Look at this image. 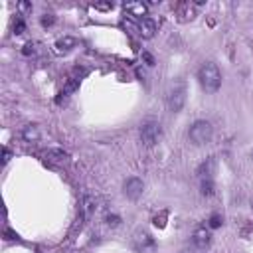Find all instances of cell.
<instances>
[{"label": "cell", "instance_id": "5bb4252c", "mask_svg": "<svg viewBox=\"0 0 253 253\" xmlns=\"http://www.w3.org/2000/svg\"><path fill=\"white\" fill-rule=\"evenodd\" d=\"M46 158L50 160V162H56V164H63V162H67V152L65 150H61V148H52V150H48V154H46Z\"/></svg>", "mask_w": 253, "mask_h": 253}, {"label": "cell", "instance_id": "7402d4cb", "mask_svg": "<svg viewBox=\"0 0 253 253\" xmlns=\"http://www.w3.org/2000/svg\"><path fill=\"white\" fill-rule=\"evenodd\" d=\"M22 52H24V56H30V54H34V44H26Z\"/></svg>", "mask_w": 253, "mask_h": 253}, {"label": "cell", "instance_id": "ffe728a7", "mask_svg": "<svg viewBox=\"0 0 253 253\" xmlns=\"http://www.w3.org/2000/svg\"><path fill=\"white\" fill-rule=\"evenodd\" d=\"M105 222H107L109 225H119V224H121V218H119V216H107Z\"/></svg>", "mask_w": 253, "mask_h": 253}, {"label": "cell", "instance_id": "3957f363", "mask_svg": "<svg viewBox=\"0 0 253 253\" xmlns=\"http://www.w3.org/2000/svg\"><path fill=\"white\" fill-rule=\"evenodd\" d=\"M188 137H190V141L196 144V146H202V144H208L210 141H212V137H214V127L208 123V121H196V123H192V127H190V131H188Z\"/></svg>", "mask_w": 253, "mask_h": 253}, {"label": "cell", "instance_id": "d4e9b609", "mask_svg": "<svg viewBox=\"0 0 253 253\" xmlns=\"http://www.w3.org/2000/svg\"><path fill=\"white\" fill-rule=\"evenodd\" d=\"M32 6L28 4V2H20V10H30Z\"/></svg>", "mask_w": 253, "mask_h": 253}, {"label": "cell", "instance_id": "2e32d148", "mask_svg": "<svg viewBox=\"0 0 253 253\" xmlns=\"http://www.w3.org/2000/svg\"><path fill=\"white\" fill-rule=\"evenodd\" d=\"M200 192H202V196H214V192H216L214 182H212V180H202V184H200Z\"/></svg>", "mask_w": 253, "mask_h": 253}, {"label": "cell", "instance_id": "52a82bcc", "mask_svg": "<svg viewBox=\"0 0 253 253\" xmlns=\"http://www.w3.org/2000/svg\"><path fill=\"white\" fill-rule=\"evenodd\" d=\"M125 12H127L131 18L144 20L146 14H148V6H146L144 2H141V0H137V2H127V4H125Z\"/></svg>", "mask_w": 253, "mask_h": 253}, {"label": "cell", "instance_id": "603a6c76", "mask_svg": "<svg viewBox=\"0 0 253 253\" xmlns=\"http://www.w3.org/2000/svg\"><path fill=\"white\" fill-rule=\"evenodd\" d=\"M142 57H144V59H146V63H148V65H154V57H152V56H150V54H144V56H142Z\"/></svg>", "mask_w": 253, "mask_h": 253}, {"label": "cell", "instance_id": "6da1fadb", "mask_svg": "<svg viewBox=\"0 0 253 253\" xmlns=\"http://www.w3.org/2000/svg\"><path fill=\"white\" fill-rule=\"evenodd\" d=\"M198 81H200V85L204 91L208 93H216L222 85V71L216 63L212 61H206L200 69H198Z\"/></svg>", "mask_w": 253, "mask_h": 253}, {"label": "cell", "instance_id": "ba28073f", "mask_svg": "<svg viewBox=\"0 0 253 253\" xmlns=\"http://www.w3.org/2000/svg\"><path fill=\"white\" fill-rule=\"evenodd\" d=\"M192 241H194V245L200 247V249L208 247L210 241H212V231H210V227H206V225L196 227V229H194V235H192Z\"/></svg>", "mask_w": 253, "mask_h": 253}, {"label": "cell", "instance_id": "44dd1931", "mask_svg": "<svg viewBox=\"0 0 253 253\" xmlns=\"http://www.w3.org/2000/svg\"><path fill=\"white\" fill-rule=\"evenodd\" d=\"M95 8H97V10H111L113 4H111V2H99V4H95Z\"/></svg>", "mask_w": 253, "mask_h": 253}, {"label": "cell", "instance_id": "7c38bea8", "mask_svg": "<svg viewBox=\"0 0 253 253\" xmlns=\"http://www.w3.org/2000/svg\"><path fill=\"white\" fill-rule=\"evenodd\" d=\"M178 16L182 22H188V20H194L196 18V4H190V2H182L178 6Z\"/></svg>", "mask_w": 253, "mask_h": 253}, {"label": "cell", "instance_id": "ac0fdd59", "mask_svg": "<svg viewBox=\"0 0 253 253\" xmlns=\"http://www.w3.org/2000/svg\"><path fill=\"white\" fill-rule=\"evenodd\" d=\"M54 22H56V16H54V14H44V16H42V26H44V28L54 26Z\"/></svg>", "mask_w": 253, "mask_h": 253}, {"label": "cell", "instance_id": "4fadbf2b", "mask_svg": "<svg viewBox=\"0 0 253 253\" xmlns=\"http://www.w3.org/2000/svg\"><path fill=\"white\" fill-rule=\"evenodd\" d=\"M22 139H24L26 142H38V141H40V131H38V127H36V125H26V127L22 129Z\"/></svg>", "mask_w": 253, "mask_h": 253}, {"label": "cell", "instance_id": "7a4b0ae2", "mask_svg": "<svg viewBox=\"0 0 253 253\" xmlns=\"http://www.w3.org/2000/svg\"><path fill=\"white\" fill-rule=\"evenodd\" d=\"M186 103V83L184 81H176L174 85L170 87L166 95V107L170 113H180L182 107Z\"/></svg>", "mask_w": 253, "mask_h": 253}, {"label": "cell", "instance_id": "8fae6325", "mask_svg": "<svg viewBox=\"0 0 253 253\" xmlns=\"http://www.w3.org/2000/svg\"><path fill=\"white\" fill-rule=\"evenodd\" d=\"M95 210H97V198L91 196V194H85V196H83V200H81V212H83V216L91 218L95 214Z\"/></svg>", "mask_w": 253, "mask_h": 253}, {"label": "cell", "instance_id": "30bf717a", "mask_svg": "<svg viewBox=\"0 0 253 253\" xmlns=\"http://www.w3.org/2000/svg\"><path fill=\"white\" fill-rule=\"evenodd\" d=\"M214 172H216V160H214V156L206 158V160L198 166V176H200L202 180H212Z\"/></svg>", "mask_w": 253, "mask_h": 253}, {"label": "cell", "instance_id": "e0dca14e", "mask_svg": "<svg viewBox=\"0 0 253 253\" xmlns=\"http://www.w3.org/2000/svg\"><path fill=\"white\" fill-rule=\"evenodd\" d=\"M222 224H224V218L220 214H212V218L208 222V227L210 229H218V227H222Z\"/></svg>", "mask_w": 253, "mask_h": 253}, {"label": "cell", "instance_id": "9a60e30c", "mask_svg": "<svg viewBox=\"0 0 253 253\" xmlns=\"http://www.w3.org/2000/svg\"><path fill=\"white\" fill-rule=\"evenodd\" d=\"M75 46H77V40L71 38V36H63V38H59V40L56 42L57 52H69V50H73Z\"/></svg>", "mask_w": 253, "mask_h": 253}, {"label": "cell", "instance_id": "d6986e66", "mask_svg": "<svg viewBox=\"0 0 253 253\" xmlns=\"http://www.w3.org/2000/svg\"><path fill=\"white\" fill-rule=\"evenodd\" d=\"M26 30V24H24V20H16V24H14V34H22Z\"/></svg>", "mask_w": 253, "mask_h": 253}, {"label": "cell", "instance_id": "277c9868", "mask_svg": "<svg viewBox=\"0 0 253 253\" xmlns=\"http://www.w3.org/2000/svg\"><path fill=\"white\" fill-rule=\"evenodd\" d=\"M160 137H162V129H160L158 123L148 121V123H144V125L141 127V142H142L144 146H154V144H158Z\"/></svg>", "mask_w": 253, "mask_h": 253}, {"label": "cell", "instance_id": "9c48e42d", "mask_svg": "<svg viewBox=\"0 0 253 253\" xmlns=\"http://www.w3.org/2000/svg\"><path fill=\"white\" fill-rule=\"evenodd\" d=\"M154 32H156V24H154V20H152V18L139 20V24H137V34H139L141 38L150 40V38L154 36Z\"/></svg>", "mask_w": 253, "mask_h": 253}, {"label": "cell", "instance_id": "5b68a950", "mask_svg": "<svg viewBox=\"0 0 253 253\" xmlns=\"http://www.w3.org/2000/svg\"><path fill=\"white\" fill-rule=\"evenodd\" d=\"M123 192H125V196L129 200L137 202L142 196V192H144V182L141 178H137V176H131V178H127V182L123 186Z\"/></svg>", "mask_w": 253, "mask_h": 253}, {"label": "cell", "instance_id": "cb8c5ba5", "mask_svg": "<svg viewBox=\"0 0 253 253\" xmlns=\"http://www.w3.org/2000/svg\"><path fill=\"white\" fill-rule=\"evenodd\" d=\"M8 160H10V150H8V148H4V160H2V162L6 164Z\"/></svg>", "mask_w": 253, "mask_h": 253}, {"label": "cell", "instance_id": "8992f818", "mask_svg": "<svg viewBox=\"0 0 253 253\" xmlns=\"http://www.w3.org/2000/svg\"><path fill=\"white\" fill-rule=\"evenodd\" d=\"M154 247H156V243H154V239L150 237V233L139 231V233L135 235V249H137V253H152Z\"/></svg>", "mask_w": 253, "mask_h": 253}]
</instances>
